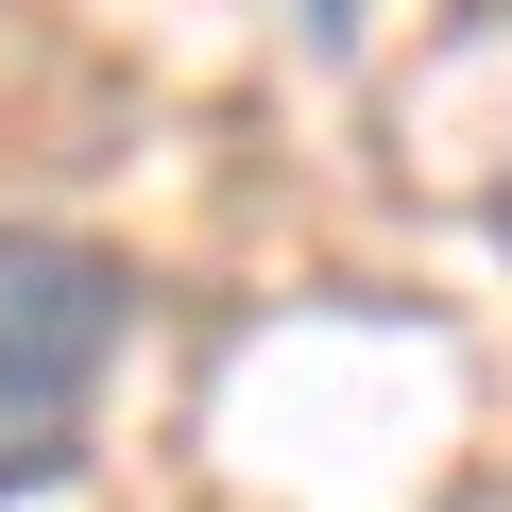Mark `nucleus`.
I'll return each instance as SVG.
<instances>
[{
  "mask_svg": "<svg viewBox=\"0 0 512 512\" xmlns=\"http://www.w3.org/2000/svg\"><path fill=\"white\" fill-rule=\"evenodd\" d=\"M120 325H137V274H120L103 239L0 222V427H18V444H69V410L103 393Z\"/></svg>",
  "mask_w": 512,
  "mask_h": 512,
  "instance_id": "f257e3e1",
  "label": "nucleus"
},
{
  "mask_svg": "<svg viewBox=\"0 0 512 512\" xmlns=\"http://www.w3.org/2000/svg\"><path fill=\"white\" fill-rule=\"evenodd\" d=\"M308 52H359V0H308Z\"/></svg>",
  "mask_w": 512,
  "mask_h": 512,
  "instance_id": "f03ea898",
  "label": "nucleus"
},
{
  "mask_svg": "<svg viewBox=\"0 0 512 512\" xmlns=\"http://www.w3.org/2000/svg\"><path fill=\"white\" fill-rule=\"evenodd\" d=\"M495 222H512V205H495Z\"/></svg>",
  "mask_w": 512,
  "mask_h": 512,
  "instance_id": "7ed1b4c3",
  "label": "nucleus"
}]
</instances>
